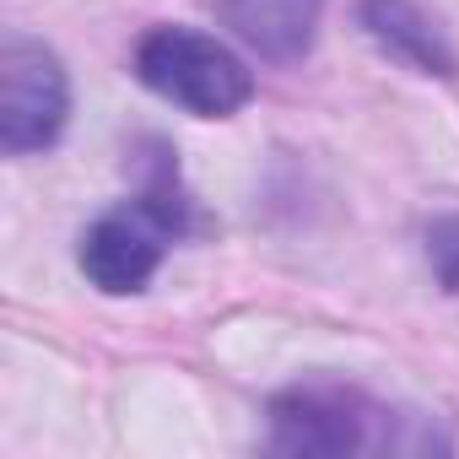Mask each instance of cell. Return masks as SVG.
Returning a JSON list of instances; mask_svg holds the SVG:
<instances>
[{"mask_svg":"<svg viewBox=\"0 0 459 459\" xmlns=\"http://www.w3.org/2000/svg\"><path fill=\"white\" fill-rule=\"evenodd\" d=\"M135 76L173 108L200 114V119H227L255 98L249 65L221 39L195 33V28H152L135 49Z\"/></svg>","mask_w":459,"mask_h":459,"instance_id":"obj_1","label":"cell"},{"mask_svg":"<svg viewBox=\"0 0 459 459\" xmlns=\"http://www.w3.org/2000/svg\"><path fill=\"white\" fill-rule=\"evenodd\" d=\"M178 233H184V200L168 184H157L141 200L98 216L82 233V255H76L82 276L108 298L141 292L157 276V265H162V255Z\"/></svg>","mask_w":459,"mask_h":459,"instance_id":"obj_2","label":"cell"},{"mask_svg":"<svg viewBox=\"0 0 459 459\" xmlns=\"http://www.w3.org/2000/svg\"><path fill=\"white\" fill-rule=\"evenodd\" d=\"M394 448L389 411L341 384H298L271 400V448L314 459V454H362Z\"/></svg>","mask_w":459,"mask_h":459,"instance_id":"obj_3","label":"cell"},{"mask_svg":"<svg viewBox=\"0 0 459 459\" xmlns=\"http://www.w3.org/2000/svg\"><path fill=\"white\" fill-rule=\"evenodd\" d=\"M71 119V82L55 49L33 39H6L0 49V146L12 157L44 152Z\"/></svg>","mask_w":459,"mask_h":459,"instance_id":"obj_4","label":"cell"},{"mask_svg":"<svg viewBox=\"0 0 459 459\" xmlns=\"http://www.w3.org/2000/svg\"><path fill=\"white\" fill-rule=\"evenodd\" d=\"M211 12L244 49L287 65V60H303L314 49L325 0H211Z\"/></svg>","mask_w":459,"mask_h":459,"instance_id":"obj_5","label":"cell"},{"mask_svg":"<svg viewBox=\"0 0 459 459\" xmlns=\"http://www.w3.org/2000/svg\"><path fill=\"white\" fill-rule=\"evenodd\" d=\"M362 28L384 55L405 60L421 76H454V65H459L454 49H448L443 22L421 0H362Z\"/></svg>","mask_w":459,"mask_h":459,"instance_id":"obj_6","label":"cell"},{"mask_svg":"<svg viewBox=\"0 0 459 459\" xmlns=\"http://www.w3.org/2000/svg\"><path fill=\"white\" fill-rule=\"evenodd\" d=\"M427 260H432V276L443 281V292L459 298V216H437L427 227Z\"/></svg>","mask_w":459,"mask_h":459,"instance_id":"obj_7","label":"cell"}]
</instances>
